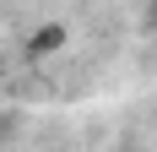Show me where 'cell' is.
<instances>
[{"label": "cell", "instance_id": "1", "mask_svg": "<svg viewBox=\"0 0 157 152\" xmlns=\"http://www.w3.org/2000/svg\"><path fill=\"white\" fill-rule=\"evenodd\" d=\"M60 44H65V27H38V38L27 44V54H54Z\"/></svg>", "mask_w": 157, "mask_h": 152}]
</instances>
